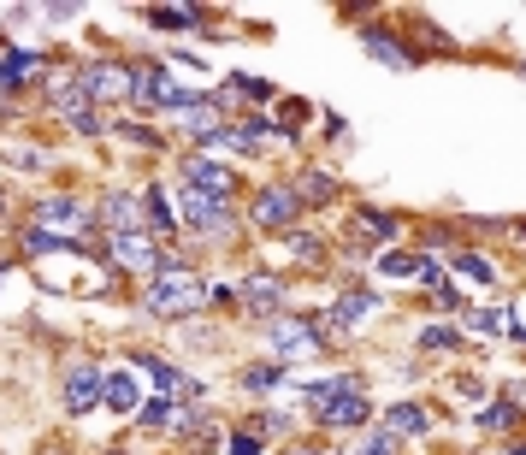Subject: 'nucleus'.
Instances as JSON below:
<instances>
[{"label": "nucleus", "mask_w": 526, "mask_h": 455, "mask_svg": "<svg viewBox=\"0 0 526 455\" xmlns=\"http://www.w3.org/2000/svg\"><path fill=\"white\" fill-rule=\"evenodd\" d=\"M148 308L166 314V320L201 314V308H207V284L184 272V260H160V272H154V284H148Z\"/></svg>", "instance_id": "f257e3e1"}, {"label": "nucleus", "mask_w": 526, "mask_h": 455, "mask_svg": "<svg viewBox=\"0 0 526 455\" xmlns=\"http://www.w3.org/2000/svg\"><path fill=\"white\" fill-rule=\"evenodd\" d=\"M314 396V420L320 426H331V432H349V426H367V396L355 390V379H326V385L308 390Z\"/></svg>", "instance_id": "f03ea898"}, {"label": "nucleus", "mask_w": 526, "mask_h": 455, "mask_svg": "<svg viewBox=\"0 0 526 455\" xmlns=\"http://www.w3.org/2000/svg\"><path fill=\"white\" fill-rule=\"evenodd\" d=\"M48 101H54V113H60L71 130H83V136H101V130H107V125H101V113L89 107L83 83H77V77H66V71H54V77H48Z\"/></svg>", "instance_id": "7ed1b4c3"}, {"label": "nucleus", "mask_w": 526, "mask_h": 455, "mask_svg": "<svg viewBox=\"0 0 526 455\" xmlns=\"http://www.w3.org/2000/svg\"><path fill=\"white\" fill-rule=\"evenodd\" d=\"M266 337H272V349H278V355H296V361H314V355L326 349V337H320L314 325L302 320V314H290V320H272V325H266Z\"/></svg>", "instance_id": "20e7f679"}, {"label": "nucleus", "mask_w": 526, "mask_h": 455, "mask_svg": "<svg viewBox=\"0 0 526 455\" xmlns=\"http://www.w3.org/2000/svg\"><path fill=\"white\" fill-rule=\"evenodd\" d=\"M178 219H184L190 231H201V237H219V231L231 225V201H219V195H201V190H184Z\"/></svg>", "instance_id": "39448f33"}, {"label": "nucleus", "mask_w": 526, "mask_h": 455, "mask_svg": "<svg viewBox=\"0 0 526 455\" xmlns=\"http://www.w3.org/2000/svg\"><path fill=\"white\" fill-rule=\"evenodd\" d=\"M131 95L142 101V107H184L190 95L160 71V65H142V71H131Z\"/></svg>", "instance_id": "423d86ee"}, {"label": "nucleus", "mask_w": 526, "mask_h": 455, "mask_svg": "<svg viewBox=\"0 0 526 455\" xmlns=\"http://www.w3.org/2000/svg\"><path fill=\"white\" fill-rule=\"evenodd\" d=\"M95 225H107L113 237H125V231H148L142 195H101V207H95Z\"/></svg>", "instance_id": "0eeeda50"}, {"label": "nucleus", "mask_w": 526, "mask_h": 455, "mask_svg": "<svg viewBox=\"0 0 526 455\" xmlns=\"http://www.w3.org/2000/svg\"><path fill=\"white\" fill-rule=\"evenodd\" d=\"M296 213H302V201L290 195V184H272V190L255 195V225H261V231H284Z\"/></svg>", "instance_id": "6e6552de"}, {"label": "nucleus", "mask_w": 526, "mask_h": 455, "mask_svg": "<svg viewBox=\"0 0 526 455\" xmlns=\"http://www.w3.org/2000/svg\"><path fill=\"white\" fill-rule=\"evenodd\" d=\"M231 184H237V178H231V172H225L213 154H196V160L184 166V190H201V195H219V201H231Z\"/></svg>", "instance_id": "1a4fd4ad"}, {"label": "nucleus", "mask_w": 526, "mask_h": 455, "mask_svg": "<svg viewBox=\"0 0 526 455\" xmlns=\"http://www.w3.org/2000/svg\"><path fill=\"white\" fill-rule=\"evenodd\" d=\"M95 396H101V367H95V361H71L66 367V408L71 414H89Z\"/></svg>", "instance_id": "9d476101"}, {"label": "nucleus", "mask_w": 526, "mask_h": 455, "mask_svg": "<svg viewBox=\"0 0 526 455\" xmlns=\"http://www.w3.org/2000/svg\"><path fill=\"white\" fill-rule=\"evenodd\" d=\"M36 219H42V231H48V237H66V231H77V225H89V213H83L71 195L42 201V207H36Z\"/></svg>", "instance_id": "9b49d317"}, {"label": "nucleus", "mask_w": 526, "mask_h": 455, "mask_svg": "<svg viewBox=\"0 0 526 455\" xmlns=\"http://www.w3.org/2000/svg\"><path fill=\"white\" fill-rule=\"evenodd\" d=\"M237 302H243L249 314H278V302H284V284H278L272 272H255V278H243Z\"/></svg>", "instance_id": "f8f14e48"}, {"label": "nucleus", "mask_w": 526, "mask_h": 455, "mask_svg": "<svg viewBox=\"0 0 526 455\" xmlns=\"http://www.w3.org/2000/svg\"><path fill=\"white\" fill-rule=\"evenodd\" d=\"M107 249H113V260H119V266H131V272H148V266L160 272V249H154L142 231H125V237H113Z\"/></svg>", "instance_id": "ddd939ff"}, {"label": "nucleus", "mask_w": 526, "mask_h": 455, "mask_svg": "<svg viewBox=\"0 0 526 455\" xmlns=\"http://www.w3.org/2000/svg\"><path fill=\"white\" fill-rule=\"evenodd\" d=\"M77 83H83V95H89V101H107V95H131V71H119V65H89Z\"/></svg>", "instance_id": "4468645a"}, {"label": "nucleus", "mask_w": 526, "mask_h": 455, "mask_svg": "<svg viewBox=\"0 0 526 455\" xmlns=\"http://www.w3.org/2000/svg\"><path fill=\"white\" fill-rule=\"evenodd\" d=\"M355 231H361L367 243H396V237H402V219H396V213H379V207H367V213H355Z\"/></svg>", "instance_id": "2eb2a0df"}, {"label": "nucleus", "mask_w": 526, "mask_h": 455, "mask_svg": "<svg viewBox=\"0 0 526 455\" xmlns=\"http://www.w3.org/2000/svg\"><path fill=\"white\" fill-rule=\"evenodd\" d=\"M136 367H142V373H148L154 385L166 390V396H196V379H184V373H172V367H166V361H154V355H142Z\"/></svg>", "instance_id": "dca6fc26"}, {"label": "nucleus", "mask_w": 526, "mask_h": 455, "mask_svg": "<svg viewBox=\"0 0 526 455\" xmlns=\"http://www.w3.org/2000/svg\"><path fill=\"white\" fill-rule=\"evenodd\" d=\"M172 119L190 130L196 142H207V136L219 130V119H213V107H207V101H184V107H172Z\"/></svg>", "instance_id": "f3484780"}, {"label": "nucleus", "mask_w": 526, "mask_h": 455, "mask_svg": "<svg viewBox=\"0 0 526 455\" xmlns=\"http://www.w3.org/2000/svg\"><path fill=\"white\" fill-rule=\"evenodd\" d=\"M36 71H48L42 54H6V60H0V83H6V95H12L24 77H36Z\"/></svg>", "instance_id": "a211bd4d"}, {"label": "nucleus", "mask_w": 526, "mask_h": 455, "mask_svg": "<svg viewBox=\"0 0 526 455\" xmlns=\"http://www.w3.org/2000/svg\"><path fill=\"white\" fill-rule=\"evenodd\" d=\"M101 402L131 414V408H136V379H131V373H101Z\"/></svg>", "instance_id": "6ab92c4d"}, {"label": "nucleus", "mask_w": 526, "mask_h": 455, "mask_svg": "<svg viewBox=\"0 0 526 455\" xmlns=\"http://www.w3.org/2000/svg\"><path fill=\"white\" fill-rule=\"evenodd\" d=\"M367 314H379V302H373V296H361V290H349V296H337L331 325H355V320H367Z\"/></svg>", "instance_id": "aec40b11"}, {"label": "nucleus", "mask_w": 526, "mask_h": 455, "mask_svg": "<svg viewBox=\"0 0 526 455\" xmlns=\"http://www.w3.org/2000/svg\"><path fill=\"white\" fill-rule=\"evenodd\" d=\"M361 42H367V54H373V60H385V65H396V71H408V54H402V48H396L391 36H379V30H361Z\"/></svg>", "instance_id": "412c9836"}, {"label": "nucleus", "mask_w": 526, "mask_h": 455, "mask_svg": "<svg viewBox=\"0 0 526 455\" xmlns=\"http://www.w3.org/2000/svg\"><path fill=\"white\" fill-rule=\"evenodd\" d=\"M385 420H391V432H432V414H426V408H414V402L385 408Z\"/></svg>", "instance_id": "4be33fe9"}, {"label": "nucleus", "mask_w": 526, "mask_h": 455, "mask_svg": "<svg viewBox=\"0 0 526 455\" xmlns=\"http://www.w3.org/2000/svg\"><path fill=\"white\" fill-rule=\"evenodd\" d=\"M331 190H337V184H331L326 172H320V166H308V172H302V178H296V201H331Z\"/></svg>", "instance_id": "5701e85b"}, {"label": "nucleus", "mask_w": 526, "mask_h": 455, "mask_svg": "<svg viewBox=\"0 0 526 455\" xmlns=\"http://www.w3.org/2000/svg\"><path fill=\"white\" fill-rule=\"evenodd\" d=\"M479 426H485V432H509V426H515V390H509V396H497V402L479 414Z\"/></svg>", "instance_id": "b1692460"}, {"label": "nucleus", "mask_w": 526, "mask_h": 455, "mask_svg": "<svg viewBox=\"0 0 526 455\" xmlns=\"http://www.w3.org/2000/svg\"><path fill=\"white\" fill-rule=\"evenodd\" d=\"M420 349H438V355H456V349H461V337L450 331V325H426V331H420Z\"/></svg>", "instance_id": "393cba45"}, {"label": "nucleus", "mask_w": 526, "mask_h": 455, "mask_svg": "<svg viewBox=\"0 0 526 455\" xmlns=\"http://www.w3.org/2000/svg\"><path fill=\"white\" fill-rule=\"evenodd\" d=\"M148 24H160V30H190V24H196V12H184V6H154V12H148Z\"/></svg>", "instance_id": "a878e982"}, {"label": "nucleus", "mask_w": 526, "mask_h": 455, "mask_svg": "<svg viewBox=\"0 0 526 455\" xmlns=\"http://www.w3.org/2000/svg\"><path fill=\"white\" fill-rule=\"evenodd\" d=\"M456 272L467 278V284H491V278H497V266H491L485 255H461V260H456Z\"/></svg>", "instance_id": "bb28decb"}, {"label": "nucleus", "mask_w": 526, "mask_h": 455, "mask_svg": "<svg viewBox=\"0 0 526 455\" xmlns=\"http://www.w3.org/2000/svg\"><path fill=\"white\" fill-rule=\"evenodd\" d=\"M142 213H148V225H154V231L178 225V219H172V207H166V195H160V190H148V195H142Z\"/></svg>", "instance_id": "cd10ccee"}, {"label": "nucleus", "mask_w": 526, "mask_h": 455, "mask_svg": "<svg viewBox=\"0 0 526 455\" xmlns=\"http://www.w3.org/2000/svg\"><path fill=\"white\" fill-rule=\"evenodd\" d=\"M467 331H479V337H491V331H503V314L497 308H473V314H461Z\"/></svg>", "instance_id": "c85d7f7f"}, {"label": "nucleus", "mask_w": 526, "mask_h": 455, "mask_svg": "<svg viewBox=\"0 0 526 455\" xmlns=\"http://www.w3.org/2000/svg\"><path fill=\"white\" fill-rule=\"evenodd\" d=\"M278 379H284V367H249V373H243V390H272Z\"/></svg>", "instance_id": "c756f323"}, {"label": "nucleus", "mask_w": 526, "mask_h": 455, "mask_svg": "<svg viewBox=\"0 0 526 455\" xmlns=\"http://www.w3.org/2000/svg\"><path fill=\"white\" fill-rule=\"evenodd\" d=\"M136 420H142V426H166V420H172V402L160 396V402H148V408H136Z\"/></svg>", "instance_id": "7c9ffc66"}, {"label": "nucleus", "mask_w": 526, "mask_h": 455, "mask_svg": "<svg viewBox=\"0 0 526 455\" xmlns=\"http://www.w3.org/2000/svg\"><path fill=\"white\" fill-rule=\"evenodd\" d=\"M284 249H290V255H296V260H308V266H314V260L326 255V249H320V243H314V237H290V243H284Z\"/></svg>", "instance_id": "2f4dec72"}, {"label": "nucleus", "mask_w": 526, "mask_h": 455, "mask_svg": "<svg viewBox=\"0 0 526 455\" xmlns=\"http://www.w3.org/2000/svg\"><path fill=\"white\" fill-rule=\"evenodd\" d=\"M379 272H385V278H408V272H414V260H408V255H379Z\"/></svg>", "instance_id": "473e14b6"}, {"label": "nucleus", "mask_w": 526, "mask_h": 455, "mask_svg": "<svg viewBox=\"0 0 526 455\" xmlns=\"http://www.w3.org/2000/svg\"><path fill=\"white\" fill-rule=\"evenodd\" d=\"M361 455H396V432H373V438L361 444Z\"/></svg>", "instance_id": "72a5a7b5"}, {"label": "nucleus", "mask_w": 526, "mask_h": 455, "mask_svg": "<svg viewBox=\"0 0 526 455\" xmlns=\"http://www.w3.org/2000/svg\"><path fill=\"white\" fill-rule=\"evenodd\" d=\"M237 95H249V101H266L272 89H266L261 77H237Z\"/></svg>", "instance_id": "f704fd0d"}, {"label": "nucleus", "mask_w": 526, "mask_h": 455, "mask_svg": "<svg viewBox=\"0 0 526 455\" xmlns=\"http://www.w3.org/2000/svg\"><path fill=\"white\" fill-rule=\"evenodd\" d=\"M231 455H261V444L255 438H231Z\"/></svg>", "instance_id": "c9c22d12"}, {"label": "nucleus", "mask_w": 526, "mask_h": 455, "mask_svg": "<svg viewBox=\"0 0 526 455\" xmlns=\"http://www.w3.org/2000/svg\"><path fill=\"white\" fill-rule=\"evenodd\" d=\"M0 101H6V83H0Z\"/></svg>", "instance_id": "e433bc0d"}, {"label": "nucleus", "mask_w": 526, "mask_h": 455, "mask_svg": "<svg viewBox=\"0 0 526 455\" xmlns=\"http://www.w3.org/2000/svg\"><path fill=\"white\" fill-rule=\"evenodd\" d=\"M509 455H526V450H509Z\"/></svg>", "instance_id": "4c0bfd02"}, {"label": "nucleus", "mask_w": 526, "mask_h": 455, "mask_svg": "<svg viewBox=\"0 0 526 455\" xmlns=\"http://www.w3.org/2000/svg\"><path fill=\"white\" fill-rule=\"evenodd\" d=\"M0 213H6V201H0Z\"/></svg>", "instance_id": "58836bf2"}, {"label": "nucleus", "mask_w": 526, "mask_h": 455, "mask_svg": "<svg viewBox=\"0 0 526 455\" xmlns=\"http://www.w3.org/2000/svg\"><path fill=\"white\" fill-rule=\"evenodd\" d=\"M107 455H113V450H107Z\"/></svg>", "instance_id": "ea45409f"}]
</instances>
